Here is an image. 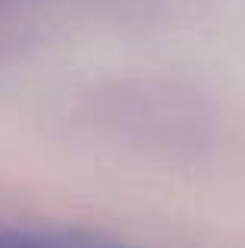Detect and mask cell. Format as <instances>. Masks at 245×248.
Segmentation results:
<instances>
[{
  "label": "cell",
  "instance_id": "cell-1",
  "mask_svg": "<svg viewBox=\"0 0 245 248\" xmlns=\"http://www.w3.org/2000/svg\"><path fill=\"white\" fill-rule=\"evenodd\" d=\"M0 3H3V0H0Z\"/></svg>",
  "mask_w": 245,
  "mask_h": 248
}]
</instances>
